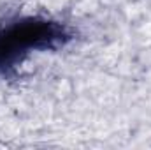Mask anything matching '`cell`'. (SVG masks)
Wrapping results in <instances>:
<instances>
[{"mask_svg":"<svg viewBox=\"0 0 151 150\" xmlns=\"http://www.w3.org/2000/svg\"><path fill=\"white\" fill-rule=\"evenodd\" d=\"M69 27L44 18H23L0 28V76L11 73L28 53L63 48L72 41Z\"/></svg>","mask_w":151,"mask_h":150,"instance_id":"obj_1","label":"cell"}]
</instances>
